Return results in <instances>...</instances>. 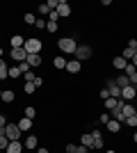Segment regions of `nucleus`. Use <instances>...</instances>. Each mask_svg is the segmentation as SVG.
Instances as JSON below:
<instances>
[{
  "label": "nucleus",
  "instance_id": "nucleus-50",
  "mask_svg": "<svg viewBox=\"0 0 137 153\" xmlns=\"http://www.w3.org/2000/svg\"><path fill=\"white\" fill-rule=\"evenodd\" d=\"M0 57H2V48H0Z\"/></svg>",
  "mask_w": 137,
  "mask_h": 153
},
{
  "label": "nucleus",
  "instance_id": "nucleus-35",
  "mask_svg": "<svg viewBox=\"0 0 137 153\" xmlns=\"http://www.w3.org/2000/svg\"><path fill=\"white\" fill-rule=\"evenodd\" d=\"M110 119H112V117L107 114V112H105V114H101V119H98V121H101V123H107V121H110Z\"/></svg>",
  "mask_w": 137,
  "mask_h": 153
},
{
  "label": "nucleus",
  "instance_id": "nucleus-19",
  "mask_svg": "<svg viewBox=\"0 0 137 153\" xmlns=\"http://www.w3.org/2000/svg\"><path fill=\"white\" fill-rule=\"evenodd\" d=\"M114 80H117V85H119V89H124V87H128V85H130V78L126 76H119V78H114Z\"/></svg>",
  "mask_w": 137,
  "mask_h": 153
},
{
  "label": "nucleus",
  "instance_id": "nucleus-45",
  "mask_svg": "<svg viewBox=\"0 0 137 153\" xmlns=\"http://www.w3.org/2000/svg\"><path fill=\"white\" fill-rule=\"evenodd\" d=\"M37 153H48V149H44V146H37Z\"/></svg>",
  "mask_w": 137,
  "mask_h": 153
},
{
  "label": "nucleus",
  "instance_id": "nucleus-2",
  "mask_svg": "<svg viewBox=\"0 0 137 153\" xmlns=\"http://www.w3.org/2000/svg\"><path fill=\"white\" fill-rule=\"evenodd\" d=\"M21 133H23V130L19 128V123H7V126H5V137H7L9 142L21 140Z\"/></svg>",
  "mask_w": 137,
  "mask_h": 153
},
{
  "label": "nucleus",
  "instance_id": "nucleus-20",
  "mask_svg": "<svg viewBox=\"0 0 137 153\" xmlns=\"http://www.w3.org/2000/svg\"><path fill=\"white\" fill-rule=\"evenodd\" d=\"M23 44H25V39L21 34H14L12 37V48H23Z\"/></svg>",
  "mask_w": 137,
  "mask_h": 153
},
{
  "label": "nucleus",
  "instance_id": "nucleus-17",
  "mask_svg": "<svg viewBox=\"0 0 137 153\" xmlns=\"http://www.w3.org/2000/svg\"><path fill=\"white\" fill-rule=\"evenodd\" d=\"M80 144H82V146H87V149H91L94 146V135H82V137H80Z\"/></svg>",
  "mask_w": 137,
  "mask_h": 153
},
{
  "label": "nucleus",
  "instance_id": "nucleus-28",
  "mask_svg": "<svg viewBox=\"0 0 137 153\" xmlns=\"http://www.w3.org/2000/svg\"><path fill=\"white\" fill-rule=\"evenodd\" d=\"M124 123H128L130 128H137V114H135V117H128V119H126Z\"/></svg>",
  "mask_w": 137,
  "mask_h": 153
},
{
  "label": "nucleus",
  "instance_id": "nucleus-25",
  "mask_svg": "<svg viewBox=\"0 0 137 153\" xmlns=\"http://www.w3.org/2000/svg\"><path fill=\"white\" fill-rule=\"evenodd\" d=\"M53 64H55V69H66V59L64 57H55Z\"/></svg>",
  "mask_w": 137,
  "mask_h": 153
},
{
  "label": "nucleus",
  "instance_id": "nucleus-14",
  "mask_svg": "<svg viewBox=\"0 0 137 153\" xmlns=\"http://www.w3.org/2000/svg\"><path fill=\"white\" fill-rule=\"evenodd\" d=\"M27 64H30V69H37L41 64V55H27V59H25Z\"/></svg>",
  "mask_w": 137,
  "mask_h": 153
},
{
  "label": "nucleus",
  "instance_id": "nucleus-30",
  "mask_svg": "<svg viewBox=\"0 0 137 153\" xmlns=\"http://www.w3.org/2000/svg\"><path fill=\"white\" fill-rule=\"evenodd\" d=\"M19 71H21V76H23V73H27V71H30V64H27V62H21V64H19Z\"/></svg>",
  "mask_w": 137,
  "mask_h": 153
},
{
  "label": "nucleus",
  "instance_id": "nucleus-4",
  "mask_svg": "<svg viewBox=\"0 0 137 153\" xmlns=\"http://www.w3.org/2000/svg\"><path fill=\"white\" fill-rule=\"evenodd\" d=\"M91 57V48L87 44H78V48H76V59L78 62H85V59Z\"/></svg>",
  "mask_w": 137,
  "mask_h": 153
},
{
  "label": "nucleus",
  "instance_id": "nucleus-16",
  "mask_svg": "<svg viewBox=\"0 0 137 153\" xmlns=\"http://www.w3.org/2000/svg\"><path fill=\"white\" fill-rule=\"evenodd\" d=\"M126 64H128V62H126L121 55H117V57L112 59V66H114V69H119V71H124V69H126Z\"/></svg>",
  "mask_w": 137,
  "mask_h": 153
},
{
  "label": "nucleus",
  "instance_id": "nucleus-46",
  "mask_svg": "<svg viewBox=\"0 0 137 153\" xmlns=\"http://www.w3.org/2000/svg\"><path fill=\"white\" fill-rule=\"evenodd\" d=\"M130 64H133V66L137 69V53H135V57H133V62H130Z\"/></svg>",
  "mask_w": 137,
  "mask_h": 153
},
{
  "label": "nucleus",
  "instance_id": "nucleus-13",
  "mask_svg": "<svg viewBox=\"0 0 137 153\" xmlns=\"http://www.w3.org/2000/svg\"><path fill=\"white\" fill-rule=\"evenodd\" d=\"M121 114H124V121H126L128 117H135V114H137V110L133 108V105H128V103H124V108H121Z\"/></svg>",
  "mask_w": 137,
  "mask_h": 153
},
{
  "label": "nucleus",
  "instance_id": "nucleus-37",
  "mask_svg": "<svg viewBox=\"0 0 137 153\" xmlns=\"http://www.w3.org/2000/svg\"><path fill=\"white\" fill-rule=\"evenodd\" d=\"M128 48H133V51L137 53V39H130V41H128Z\"/></svg>",
  "mask_w": 137,
  "mask_h": 153
},
{
  "label": "nucleus",
  "instance_id": "nucleus-7",
  "mask_svg": "<svg viewBox=\"0 0 137 153\" xmlns=\"http://www.w3.org/2000/svg\"><path fill=\"white\" fill-rule=\"evenodd\" d=\"M121 105H124V98H112V96L105 98V110H110V112L114 108H121Z\"/></svg>",
  "mask_w": 137,
  "mask_h": 153
},
{
  "label": "nucleus",
  "instance_id": "nucleus-48",
  "mask_svg": "<svg viewBox=\"0 0 137 153\" xmlns=\"http://www.w3.org/2000/svg\"><path fill=\"white\" fill-rule=\"evenodd\" d=\"M2 135H5V128H0V137H2Z\"/></svg>",
  "mask_w": 137,
  "mask_h": 153
},
{
  "label": "nucleus",
  "instance_id": "nucleus-23",
  "mask_svg": "<svg viewBox=\"0 0 137 153\" xmlns=\"http://www.w3.org/2000/svg\"><path fill=\"white\" fill-rule=\"evenodd\" d=\"M14 98H16V96H14V91H9V89L2 91V101H5V103H14Z\"/></svg>",
  "mask_w": 137,
  "mask_h": 153
},
{
  "label": "nucleus",
  "instance_id": "nucleus-44",
  "mask_svg": "<svg viewBox=\"0 0 137 153\" xmlns=\"http://www.w3.org/2000/svg\"><path fill=\"white\" fill-rule=\"evenodd\" d=\"M41 85H44V80H41V78H34V87H37V89H39Z\"/></svg>",
  "mask_w": 137,
  "mask_h": 153
},
{
  "label": "nucleus",
  "instance_id": "nucleus-43",
  "mask_svg": "<svg viewBox=\"0 0 137 153\" xmlns=\"http://www.w3.org/2000/svg\"><path fill=\"white\" fill-rule=\"evenodd\" d=\"M87 151H89V149H87V146H82V144H80V146L76 149V153H87Z\"/></svg>",
  "mask_w": 137,
  "mask_h": 153
},
{
  "label": "nucleus",
  "instance_id": "nucleus-12",
  "mask_svg": "<svg viewBox=\"0 0 137 153\" xmlns=\"http://www.w3.org/2000/svg\"><path fill=\"white\" fill-rule=\"evenodd\" d=\"M23 146L32 151V149H37V146H39V140H37L34 135H27V137H25V142H23Z\"/></svg>",
  "mask_w": 137,
  "mask_h": 153
},
{
  "label": "nucleus",
  "instance_id": "nucleus-10",
  "mask_svg": "<svg viewBox=\"0 0 137 153\" xmlns=\"http://www.w3.org/2000/svg\"><path fill=\"white\" fill-rule=\"evenodd\" d=\"M55 12H57L59 19H62V16H69V14H71V7H69V2H66V0H59V7L55 9Z\"/></svg>",
  "mask_w": 137,
  "mask_h": 153
},
{
  "label": "nucleus",
  "instance_id": "nucleus-39",
  "mask_svg": "<svg viewBox=\"0 0 137 153\" xmlns=\"http://www.w3.org/2000/svg\"><path fill=\"white\" fill-rule=\"evenodd\" d=\"M7 123H9V121H7V117H5V114H0V128H5Z\"/></svg>",
  "mask_w": 137,
  "mask_h": 153
},
{
  "label": "nucleus",
  "instance_id": "nucleus-31",
  "mask_svg": "<svg viewBox=\"0 0 137 153\" xmlns=\"http://www.w3.org/2000/svg\"><path fill=\"white\" fill-rule=\"evenodd\" d=\"M23 89H25V94H34V89H37V87H34V82H25V87H23Z\"/></svg>",
  "mask_w": 137,
  "mask_h": 153
},
{
  "label": "nucleus",
  "instance_id": "nucleus-33",
  "mask_svg": "<svg viewBox=\"0 0 137 153\" xmlns=\"http://www.w3.org/2000/svg\"><path fill=\"white\" fill-rule=\"evenodd\" d=\"M34 114H37L34 108H25V117H27V119H34Z\"/></svg>",
  "mask_w": 137,
  "mask_h": 153
},
{
  "label": "nucleus",
  "instance_id": "nucleus-47",
  "mask_svg": "<svg viewBox=\"0 0 137 153\" xmlns=\"http://www.w3.org/2000/svg\"><path fill=\"white\" fill-rule=\"evenodd\" d=\"M133 140H135V144H137V133H133Z\"/></svg>",
  "mask_w": 137,
  "mask_h": 153
},
{
  "label": "nucleus",
  "instance_id": "nucleus-38",
  "mask_svg": "<svg viewBox=\"0 0 137 153\" xmlns=\"http://www.w3.org/2000/svg\"><path fill=\"white\" fill-rule=\"evenodd\" d=\"M23 76H25V80H27V82H34V76H32V71H27V73H23Z\"/></svg>",
  "mask_w": 137,
  "mask_h": 153
},
{
  "label": "nucleus",
  "instance_id": "nucleus-40",
  "mask_svg": "<svg viewBox=\"0 0 137 153\" xmlns=\"http://www.w3.org/2000/svg\"><path fill=\"white\" fill-rule=\"evenodd\" d=\"M76 149H78L76 144H66V153H76Z\"/></svg>",
  "mask_w": 137,
  "mask_h": 153
},
{
  "label": "nucleus",
  "instance_id": "nucleus-49",
  "mask_svg": "<svg viewBox=\"0 0 137 153\" xmlns=\"http://www.w3.org/2000/svg\"><path fill=\"white\" fill-rule=\"evenodd\" d=\"M2 91H5V89H0V98H2Z\"/></svg>",
  "mask_w": 137,
  "mask_h": 153
},
{
  "label": "nucleus",
  "instance_id": "nucleus-8",
  "mask_svg": "<svg viewBox=\"0 0 137 153\" xmlns=\"http://www.w3.org/2000/svg\"><path fill=\"white\" fill-rule=\"evenodd\" d=\"M12 57L16 59V62H25L27 59V53H25V48H12Z\"/></svg>",
  "mask_w": 137,
  "mask_h": 153
},
{
  "label": "nucleus",
  "instance_id": "nucleus-11",
  "mask_svg": "<svg viewBox=\"0 0 137 153\" xmlns=\"http://www.w3.org/2000/svg\"><path fill=\"white\" fill-rule=\"evenodd\" d=\"M80 69H82V62H78V59L66 62V71H69V73H80Z\"/></svg>",
  "mask_w": 137,
  "mask_h": 153
},
{
  "label": "nucleus",
  "instance_id": "nucleus-5",
  "mask_svg": "<svg viewBox=\"0 0 137 153\" xmlns=\"http://www.w3.org/2000/svg\"><path fill=\"white\" fill-rule=\"evenodd\" d=\"M105 89L110 91V96L112 98H121V89H119V85H117V80L112 78V80H107V87Z\"/></svg>",
  "mask_w": 137,
  "mask_h": 153
},
{
  "label": "nucleus",
  "instance_id": "nucleus-32",
  "mask_svg": "<svg viewBox=\"0 0 137 153\" xmlns=\"http://www.w3.org/2000/svg\"><path fill=\"white\" fill-rule=\"evenodd\" d=\"M7 146H9V140H7L5 135H2V137H0V151H5Z\"/></svg>",
  "mask_w": 137,
  "mask_h": 153
},
{
  "label": "nucleus",
  "instance_id": "nucleus-36",
  "mask_svg": "<svg viewBox=\"0 0 137 153\" xmlns=\"http://www.w3.org/2000/svg\"><path fill=\"white\" fill-rule=\"evenodd\" d=\"M59 21V14L57 12H50V23H57Z\"/></svg>",
  "mask_w": 137,
  "mask_h": 153
},
{
  "label": "nucleus",
  "instance_id": "nucleus-1",
  "mask_svg": "<svg viewBox=\"0 0 137 153\" xmlns=\"http://www.w3.org/2000/svg\"><path fill=\"white\" fill-rule=\"evenodd\" d=\"M57 46H59V51H62V53H69V55H76V48H78V44H76V39H73V37H62L57 41Z\"/></svg>",
  "mask_w": 137,
  "mask_h": 153
},
{
  "label": "nucleus",
  "instance_id": "nucleus-22",
  "mask_svg": "<svg viewBox=\"0 0 137 153\" xmlns=\"http://www.w3.org/2000/svg\"><path fill=\"white\" fill-rule=\"evenodd\" d=\"M7 73H9V66H7V62H2V59H0V80H5Z\"/></svg>",
  "mask_w": 137,
  "mask_h": 153
},
{
  "label": "nucleus",
  "instance_id": "nucleus-29",
  "mask_svg": "<svg viewBox=\"0 0 137 153\" xmlns=\"http://www.w3.org/2000/svg\"><path fill=\"white\" fill-rule=\"evenodd\" d=\"M57 23H50V21H48V23H46V30H48V32H50V34H53V32H57Z\"/></svg>",
  "mask_w": 137,
  "mask_h": 153
},
{
  "label": "nucleus",
  "instance_id": "nucleus-9",
  "mask_svg": "<svg viewBox=\"0 0 137 153\" xmlns=\"http://www.w3.org/2000/svg\"><path fill=\"white\" fill-rule=\"evenodd\" d=\"M137 96V87H133V85H128V87H124L121 89V98H128V101H133Z\"/></svg>",
  "mask_w": 137,
  "mask_h": 153
},
{
  "label": "nucleus",
  "instance_id": "nucleus-27",
  "mask_svg": "<svg viewBox=\"0 0 137 153\" xmlns=\"http://www.w3.org/2000/svg\"><path fill=\"white\" fill-rule=\"evenodd\" d=\"M19 76H21L19 66H9V73H7V78H19Z\"/></svg>",
  "mask_w": 137,
  "mask_h": 153
},
{
  "label": "nucleus",
  "instance_id": "nucleus-51",
  "mask_svg": "<svg viewBox=\"0 0 137 153\" xmlns=\"http://www.w3.org/2000/svg\"><path fill=\"white\" fill-rule=\"evenodd\" d=\"M105 153H114V151H105Z\"/></svg>",
  "mask_w": 137,
  "mask_h": 153
},
{
  "label": "nucleus",
  "instance_id": "nucleus-42",
  "mask_svg": "<svg viewBox=\"0 0 137 153\" xmlns=\"http://www.w3.org/2000/svg\"><path fill=\"white\" fill-rule=\"evenodd\" d=\"M34 27H46V21H41V19H37V23H34Z\"/></svg>",
  "mask_w": 137,
  "mask_h": 153
},
{
  "label": "nucleus",
  "instance_id": "nucleus-41",
  "mask_svg": "<svg viewBox=\"0 0 137 153\" xmlns=\"http://www.w3.org/2000/svg\"><path fill=\"white\" fill-rule=\"evenodd\" d=\"M101 98H103V101H105V98H110V91H107V89H101Z\"/></svg>",
  "mask_w": 137,
  "mask_h": 153
},
{
  "label": "nucleus",
  "instance_id": "nucleus-6",
  "mask_svg": "<svg viewBox=\"0 0 137 153\" xmlns=\"http://www.w3.org/2000/svg\"><path fill=\"white\" fill-rule=\"evenodd\" d=\"M23 142L21 140H16V142H9V146L5 149V153H23Z\"/></svg>",
  "mask_w": 137,
  "mask_h": 153
},
{
  "label": "nucleus",
  "instance_id": "nucleus-18",
  "mask_svg": "<svg viewBox=\"0 0 137 153\" xmlns=\"http://www.w3.org/2000/svg\"><path fill=\"white\" fill-rule=\"evenodd\" d=\"M91 135H94V146L91 149H103V135L98 133V130H94Z\"/></svg>",
  "mask_w": 137,
  "mask_h": 153
},
{
  "label": "nucleus",
  "instance_id": "nucleus-21",
  "mask_svg": "<svg viewBox=\"0 0 137 153\" xmlns=\"http://www.w3.org/2000/svg\"><path fill=\"white\" fill-rule=\"evenodd\" d=\"M19 128L23 130V133H25V130H30V128H32V119H27V117H23V119L19 121Z\"/></svg>",
  "mask_w": 137,
  "mask_h": 153
},
{
  "label": "nucleus",
  "instance_id": "nucleus-24",
  "mask_svg": "<svg viewBox=\"0 0 137 153\" xmlns=\"http://www.w3.org/2000/svg\"><path fill=\"white\" fill-rule=\"evenodd\" d=\"M121 57H124L126 62H128V59H133V57H135V51H133V48H128V46H126V48H124V55H121Z\"/></svg>",
  "mask_w": 137,
  "mask_h": 153
},
{
  "label": "nucleus",
  "instance_id": "nucleus-3",
  "mask_svg": "<svg viewBox=\"0 0 137 153\" xmlns=\"http://www.w3.org/2000/svg\"><path fill=\"white\" fill-rule=\"evenodd\" d=\"M27 55H39L41 53V41L39 39H25V44H23Z\"/></svg>",
  "mask_w": 137,
  "mask_h": 153
},
{
  "label": "nucleus",
  "instance_id": "nucleus-15",
  "mask_svg": "<svg viewBox=\"0 0 137 153\" xmlns=\"http://www.w3.org/2000/svg\"><path fill=\"white\" fill-rule=\"evenodd\" d=\"M105 128H107L110 133H119V130H121V123H119L117 119H110V121L105 123Z\"/></svg>",
  "mask_w": 137,
  "mask_h": 153
},
{
  "label": "nucleus",
  "instance_id": "nucleus-34",
  "mask_svg": "<svg viewBox=\"0 0 137 153\" xmlns=\"http://www.w3.org/2000/svg\"><path fill=\"white\" fill-rule=\"evenodd\" d=\"M39 14H41V16H46V14H50V9H48V5H39Z\"/></svg>",
  "mask_w": 137,
  "mask_h": 153
},
{
  "label": "nucleus",
  "instance_id": "nucleus-26",
  "mask_svg": "<svg viewBox=\"0 0 137 153\" xmlns=\"http://www.w3.org/2000/svg\"><path fill=\"white\" fill-rule=\"evenodd\" d=\"M23 21H25L27 25H34V23H37V16H34V14H25V16H23Z\"/></svg>",
  "mask_w": 137,
  "mask_h": 153
}]
</instances>
